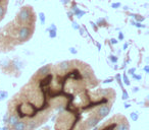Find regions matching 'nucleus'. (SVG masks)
Here are the masks:
<instances>
[]
</instances>
